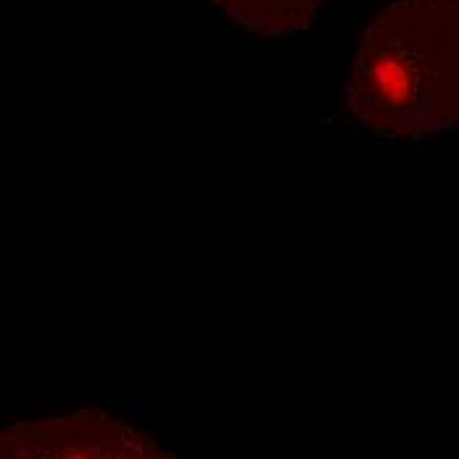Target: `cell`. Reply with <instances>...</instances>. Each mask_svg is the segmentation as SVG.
<instances>
[{
	"mask_svg": "<svg viewBox=\"0 0 459 459\" xmlns=\"http://www.w3.org/2000/svg\"><path fill=\"white\" fill-rule=\"evenodd\" d=\"M0 459H178L111 414L43 417L0 430Z\"/></svg>",
	"mask_w": 459,
	"mask_h": 459,
	"instance_id": "obj_2",
	"label": "cell"
},
{
	"mask_svg": "<svg viewBox=\"0 0 459 459\" xmlns=\"http://www.w3.org/2000/svg\"><path fill=\"white\" fill-rule=\"evenodd\" d=\"M457 0H394L357 48L346 106L377 138L417 140L459 117Z\"/></svg>",
	"mask_w": 459,
	"mask_h": 459,
	"instance_id": "obj_1",
	"label": "cell"
},
{
	"mask_svg": "<svg viewBox=\"0 0 459 459\" xmlns=\"http://www.w3.org/2000/svg\"><path fill=\"white\" fill-rule=\"evenodd\" d=\"M228 19L259 35H288L309 27L325 0H212Z\"/></svg>",
	"mask_w": 459,
	"mask_h": 459,
	"instance_id": "obj_3",
	"label": "cell"
}]
</instances>
